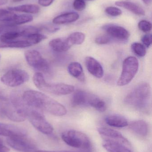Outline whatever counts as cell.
<instances>
[{"instance_id":"1","label":"cell","mask_w":152,"mask_h":152,"mask_svg":"<svg viewBox=\"0 0 152 152\" xmlns=\"http://www.w3.org/2000/svg\"><path fill=\"white\" fill-rule=\"evenodd\" d=\"M22 98L26 104L32 109L45 111L54 116H62L67 113L62 104L41 92L27 90L22 94Z\"/></svg>"},{"instance_id":"2","label":"cell","mask_w":152,"mask_h":152,"mask_svg":"<svg viewBox=\"0 0 152 152\" xmlns=\"http://www.w3.org/2000/svg\"><path fill=\"white\" fill-rule=\"evenodd\" d=\"M151 86L148 83H140L126 96L125 102L127 104L141 110L147 109L151 98Z\"/></svg>"},{"instance_id":"3","label":"cell","mask_w":152,"mask_h":152,"mask_svg":"<svg viewBox=\"0 0 152 152\" xmlns=\"http://www.w3.org/2000/svg\"><path fill=\"white\" fill-rule=\"evenodd\" d=\"M33 82L39 90L58 96L66 95L73 93L75 87L71 85L63 83L50 84L47 83L42 73H36L33 76Z\"/></svg>"},{"instance_id":"4","label":"cell","mask_w":152,"mask_h":152,"mask_svg":"<svg viewBox=\"0 0 152 152\" xmlns=\"http://www.w3.org/2000/svg\"><path fill=\"white\" fill-rule=\"evenodd\" d=\"M62 139L69 146L83 151H90L91 143L88 137L82 132L70 130L63 132Z\"/></svg>"},{"instance_id":"5","label":"cell","mask_w":152,"mask_h":152,"mask_svg":"<svg viewBox=\"0 0 152 152\" xmlns=\"http://www.w3.org/2000/svg\"><path fill=\"white\" fill-rule=\"evenodd\" d=\"M138 68L139 62L136 58L131 56L125 59L122 72L118 80V86H123L129 84L137 73Z\"/></svg>"},{"instance_id":"6","label":"cell","mask_w":152,"mask_h":152,"mask_svg":"<svg viewBox=\"0 0 152 152\" xmlns=\"http://www.w3.org/2000/svg\"><path fill=\"white\" fill-rule=\"evenodd\" d=\"M27 118L32 126L41 133L48 135L53 132L52 126L46 120L40 110L30 108L28 113Z\"/></svg>"},{"instance_id":"7","label":"cell","mask_w":152,"mask_h":152,"mask_svg":"<svg viewBox=\"0 0 152 152\" xmlns=\"http://www.w3.org/2000/svg\"><path fill=\"white\" fill-rule=\"evenodd\" d=\"M29 78V75L26 71L15 69L9 70L4 74L1 77V80L8 86L14 87L26 83Z\"/></svg>"},{"instance_id":"8","label":"cell","mask_w":152,"mask_h":152,"mask_svg":"<svg viewBox=\"0 0 152 152\" xmlns=\"http://www.w3.org/2000/svg\"><path fill=\"white\" fill-rule=\"evenodd\" d=\"M6 142L12 149L21 152H34L37 149L35 142L26 135L15 136L9 137Z\"/></svg>"},{"instance_id":"9","label":"cell","mask_w":152,"mask_h":152,"mask_svg":"<svg viewBox=\"0 0 152 152\" xmlns=\"http://www.w3.org/2000/svg\"><path fill=\"white\" fill-rule=\"evenodd\" d=\"M24 55L28 64L35 70L47 72L50 69V65L48 61L37 51L29 50L25 52Z\"/></svg>"},{"instance_id":"10","label":"cell","mask_w":152,"mask_h":152,"mask_svg":"<svg viewBox=\"0 0 152 152\" xmlns=\"http://www.w3.org/2000/svg\"><path fill=\"white\" fill-rule=\"evenodd\" d=\"M98 132L104 140L120 143L130 148V144L128 140L120 132L106 127L99 128L98 129Z\"/></svg>"},{"instance_id":"11","label":"cell","mask_w":152,"mask_h":152,"mask_svg":"<svg viewBox=\"0 0 152 152\" xmlns=\"http://www.w3.org/2000/svg\"><path fill=\"white\" fill-rule=\"evenodd\" d=\"M108 36L112 39L120 41H127L130 37V34L123 27L114 25H107L104 27Z\"/></svg>"},{"instance_id":"12","label":"cell","mask_w":152,"mask_h":152,"mask_svg":"<svg viewBox=\"0 0 152 152\" xmlns=\"http://www.w3.org/2000/svg\"><path fill=\"white\" fill-rule=\"evenodd\" d=\"M26 135L24 129L15 125L0 122V136L10 137L15 136Z\"/></svg>"},{"instance_id":"13","label":"cell","mask_w":152,"mask_h":152,"mask_svg":"<svg viewBox=\"0 0 152 152\" xmlns=\"http://www.w3.org/2000/svg\"><path fill=\"white\" fill-rule=\"evenodd\" d=\"M85 64L87 70L91 75L98 78L102 77L104 74L103 68L95 59L93 57H87Z\"/></svg>"},{"instance_id":"14","label":"cell","mask_w":152,"mask_h":152,"mask_svg":"<svg viewBox=\"0 0 152 152\" xmlns=\"http://www.w3.org/2000/svg\"><path fill=\"white\" fill-rule=\"evenodd\" d=\"M49 46L56 52L62 53L68 51L72 46L68 38H57L51 40Z\"/></svg>"},{"instance_id":"15","label":"cell","mask_w":152,"mask_h":152,"mask_svg":"<svg viewBox=\"0 0 152 152\" xmlns=\"http://www.w3.org/2000/svg\"><path fill=\"white\" fill-rule=\"evenodd\" d=\"M88 95L89 94L83 90L75 91L71 97V105L74 107L88 105Z\"/></svg>"},{"instance_id":"16","label":"cell","mask_w":152,"mask_h":152,"mask_svg":"<svg viewBox=\"0 0 152 152\" xmlns=\"http://www.w3.org/2000/svg\"><path fill=\"white\" fill-rule=\"evenodd\" d=\"M130 129L137 134L145 137L148 134L149 126L147 122L143 120H137L129 123Z\"/></svg>"},{"instance_id":"17","label":"cell","mask_w":152,"mask_h":152,"mask_svg":"<svg viewBox=\"0 0 152 152\" xmlns=\"http://www.w3.org/2000/svg\"><path fill=\"white\" fill-rule=\"evenodd\" d=\"M105 121L111 126L117 128H123L127 126L129 122L127 120L121 115L113 114L107 116Z\"/></svg>"},{"instance_id":"18","label":"cell","mask_w":152,"mask_h":152,"mask_svg":"<svg viewBox=\"0 0 152 152\" xmlns=\"http://www.w3.org/2000/svg\"><path fill=\"white\" fill-rule=\"evenodd\" d=\"M79 18V15L76 12H67L55 17L53 20V22L55 25L68 24L75 22Z\"/></svg>"},{"instance_id":"19","label":"cell","mask_w":152,"mask_h":152,"mask_svg":"<svg viewBox=\"0 0 152 152\" xmlns=\"http://www.w3.org/2000/svg\"><path fill=\"white\" fill-rule=\"evenodd\" d=\"M103 146L108 152H132L129 147L112 141L104 140Z\"/></svg>"},{"instance_id":"20","label":"cell","mask_w":152,"mask_h":152,"mask_svg":"<svg viewBox=\"0 0 152 152\" xmlns=\"http://www.w3.org/2000/svg\"><path fill=\"white\" fill-rule=\"evenodd\" d=\"M68 71L70 75L77 79L81 82L85 80L83 67L80 63L73 62L70 64L68 67Z\"/></svg>"},{"instance_id":"21","label":"cell","mask_w":152,"mask_h":152,"mask_svg":"<svg viewBox=\"0 0 152 152\" xmlns=\"http://www.w3.org/2000/svg\"><path fill=\"white\" fill-rule=\"evenodd\" d=\"M115 4L119 7L125 8L137 15H145V12L144 9L134 3L126 1H118L115 2Z\"/></svg>"},{"instance_id":"22","label":"cell","mask_w":152,"mask_h":152,"mask_svg":"<svg viewBox=\"0 0 152 152\" xmlns=\"http://www.w3.org/2000/svg\"><path fill=\"white\" fill-rule=\"evenodd\" d=\"M8 10L11 12H19L31 14H36L40 11V8L35 4H26L8 8Z\"/></svg>"},{"instance_id":"23","label":"cell","mask_w":152,"mask_h":152,"mask_svg":"<svg viewBox=\"0 0 152 152\" xmlns=\"http://www.w3.org/2000/svg\"><path fill=\"white\" fill-rule=\"evenodd\" d=\"M87 104L101 112H103L106 109L105 102L98 96L92 94H89L88 95Z\"/></svg>"},{"instance_id":"24","label":"cell","mask_w":152,"mask_h":152,"mask_svg":"<svg viewBox=\"0 0 152 152\" xmlns=\"http://www.w3.org/2000/svg\"><path fill=\"white\" fill-rule=\"evenodd\" d=\"M33 20V17L30 15H26V14L16 15L13 20L10 23V24L13 26H17L18 25H22V24L31 22Z\"/></svg>"},{"instance_id":"25","label":"cell","mask_w":152,"mask_h":152,"mask_svg":"<svg viewBox=\"0 0 152 152\" xmlns=\"http://www.w3.org/2000/svg\"><path fill=\"white\" fill-rule=\"evenodd\" d=\"M70 43L72 45H81L84 42L85 38V36L81 32H75L70 35L67 37Z\"/></svg>"},{"instance_id":"26","label":"cell","mask_w":152,"mask_h":152,"mask_svg":"<svg viewBox=\"0 0 152 152\" xmlns=\"http://www.w3.org/2000/svg\"><path fill=\"white\" fill-rule=\"evenodd\" d=\"M16 15L10 11L0 9V21L4 23H11Z\"/></svg>"},{"instance_id":"27","label":"cell","mask_w":152,"mask_h":152,"mask_svg":"<svg viewBox=\"0 0 152 152\" xmlns=\"http://www.w3.org/2000/svg\"><path fill=\"white\" fill-rule=\"evenodd\" d=\"M131 49L133 52L138 57H143L146 54V48L142 44L134 43L131 45Z\"/></svg>"},{"instance_id":"28","label":"cell","mask_w":152,"mask_h":152,"mask_svg":"<svg viewBox=\"0 0 152 152\" xmlns=\"http://www.w3.org/2000/svg\"><path fill=\"white\" fill-rule=\"evenodd\" d=\"M138 27L141 31L144 32H149L151 31L152 25L151 22L146 20H142L138 23Z\"/></svg>"},{"instance_id":"29","label":"cell","mask_w":152,"mask_h":152,"mask_svg":"<svg viewBox=\"0 0 152 152\" xmlns=\"http://www.w3.org/2000/svg\"><path fill=\"white\" fill-rule=\"evenodd\" d=\"M105 12L109 15L113 17H117L122 14V11L120 9L112 6L107 7L105 9Z\"/></svg>"},{"instance_id":"30","label":"cell","mask_w":152,"mask_h":152,"mask_svg":"<svg viewBox=\"0 0 152 152\" xmlns=\"http://www.w3.org/2000/svg\"><path fill=\"white\" fill-rule=\"evenodd\" d=\"M112 41V38L108 35H103L98 37L95 39L96 44L99 45H105L109 44Z\"/></svg>"},{"instance_id":"31","label":"cell","mask_w":152,"mask_h":152,"mask_svg":"<svg viewBox=\"0 0 152 152\" xmlns=\"http://www.w3.org/2000/svg\"><path fill=\"white\" fill-rule=\"evenodd\" d=\"M73 5L74 9L78 11L83 10L86 7V3L84 0H75Z\"/></svg>"},{"instance_id":"32","label":"cell","mask_w":152,"mask_h":152,"mask_svg":"<svg viewBox=\"0 0 152 152\" xmlns=\"http://www.w3.org/2000/svg\"><path fill=\"white\" fill-rule=\"evenodd\" d=\"M142 41L143 45L145 47L149 48L151 45L152 43V36L151 34L145 35L142 38Z\"/></svg>"},{"instance_id":"33","label":"cell","mask_w":152,"mask_h":152,"mask_svg":"<svg viewBox=\"0 0 152 152\" xmlns=\"http://www.w3.org/2000/svg\"><path fill=\"white\" fill-rule=\"evenodd\" d=\"M17 26H12L8 23H4L3 24H0V35L2 34L3 33L12 30L15 28Z\"/></svg>"},{"instance_id":"34","label":"cell","mask_w":152,"mask_h":152,"mask_svg":"<svg viewBox=\"0 0 152 152\" xmlns=\"http://www.w3.org/2000/svg\"><path fill=\"white\" fill-rule=\"evenodd\" d=\"M42 29H45L47 31H49L51 33H54V32H57L59 29V27L57 26H54V25H52V24H47V25H45L42 26L41 27Z\"/></svg>"},{"instance_id":"35","label":"cell","mask_w":152,"mask_h":152,"mask_svg":"<svg viewBox=\"0 0 152 152\" xmlns=\"http://www.w3.org/2000/svg\"><path fill=\"white\" fill-rule=\"evenodd\" d=\"M54 0H38V2L41 6L47 7L52 4Z\"/></svg>"},{"instance_id":"36","label":"cell","mask_w":152,"mask_h":152,"mask_svg":"<svg viewBox=\"0 0 152 152\" xmlns=\"http://www.w3.org/2000/svg\"><path fill=\"white\" fill-rule=\"evenodd\" d=\"M10 149L3 145V142L2 139H0V152H9Z\"/></svg>"},{"instance_id":"37","label":"cell","mask_w":152,"mask_h":152,"mask_svg":"<svg viewBox=\"0 0 152 152\" xmlns=\"http://www.w3.org/2000/svg\"><path fill=\"white\" fill-rule=\"evenodd\" d=\"M34 152H90L89 151H83L82 152H73V151H36Z\"/></svg>"},{"instance_id":"38","label":"cell","mask_w":152,"mask_h":152,"mask_svg":"<svg viewBox=\"0 0 152 152\" xmlns=\"http://www.w3.org/2000/svg\"><path fill=\"white\" fill-rule=\"evenodd\" d=\"M142 1L144 2L145 4H147V5H149V4H151V3L152 0H142Z\"/></svg>"},{"instance_id":"39","label":"cell","mask_w":152,"mask_h":152,"mask_svg":"<svg viewBox=\"0 0 152 152\" xmlns=\"http://www.w3.org/2000/svg\"><path fill=\"white\" fill-rule=\"evenodd\" d=\"M8 0H0V5H3L7 3Z\"/></svg>"},{"instance_id":"40","label":"cell","mask_w":152,"mask_h":152,"mask_svg":"<svg viewBox=\"0 0 152 152\" xmlns=\"http://www.w3.org/2000/svg\"><path fill=\"white\" fill-rule=\"evenodd\" d=\"M23 1H24V0H13V1L14 2H20Z\"/></svg>"},{"instance_id":"41","label":"cell","mask_w":152,"mask_h":152,"mask_svg":"<svg viewBox=\"0 0 152 152\" xmlns=\"http://www.w3.org/2000/svg\"><path fill=\"white\" fill-rule=\"evenodd\" d=\"M1 55H0V60H1Z\"/></svg>"},{"instance_id":"42","label":"cell","mask_w":152,"mask_h":152,"mask_svg":"<svg viewBox=\"0 0 152 152\" xmlns=\"http://www.w3.org/2000/svg\"><path fill=\"white\" fill-rule=\"evenodd\" d=\"M88 1H91V0H88Z\"/></svg>"}]
</instances>
